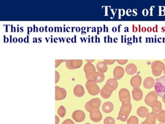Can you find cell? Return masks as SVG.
<instances>
[{"mask_svg":"<svg viewBox=\"0 0 165 124\" xmlns=\"http://www.w3.org/2000/svg\"><path fill=\"white\" fill-rule=\"evenodd\" d=\"M132 105L130 102L127 104H122L120 110L118 114V118L122 122L127 121L128 116L131 111Z\"/></svg>","mask_w":165,"mask_h":124,"instance_id":"1","label":"cell"},{"mask_svg":"<svg viewBox=\"0 0 165 124\" xmlns=\"http://www.w3.org/2000/svg\"><path fill=\"white\" fill-rule=\"evenodd\" d=\"M155 91L158 96L163 97L165 95V76H162L156 81L155 85Z\"/></svg>","mask_w":165,"mask_h":124,"instance_id":"2","label":"cell"},{"mask_svg":"<svg viewBox=\"0 0 165 124\" xmlns=\"http://www.w3.org/2000/svg\"><path fill=\"white\" fill-rule=\"evenodd\" d=\"M164 68V64L160 61H155L151 64V70L155 77H159L161 75Z\"/></svg>","mask_w":165,"mask_h":124,"instance_id":"3","label":"cell"},{"mask_svg":"<svg viewBox=\"0 0 165 124\" xmlns=\"http://www.w3.org/2000/svg\"><path fill=\"white\" fill-rule=\"evenodd\" d=\"M86 88L87 89L89 93L93 96L97 95L100 92V88L97 85V82H96L94 80H89L87 81L85 84Z\"/></svg>","mask_w":165,"mask_h":124,"instance_id":"4","label":"cell"},{"mask_svg":"<svg viewBox=\"0 0 165 124\" xmlns=\"http://www.w3.org/2000/svg\"><path fill=\"white\" fill-rule=\"evenodd\" d=\"M84 71L85 77L87 81L94 80V77L96 73V68L91 63H87L84 67Z\"/></svg>","mask_w":165,"mask_h":124,"instance_id":"5","label":"cell"},{"mask_svg":"<svg viewBox=\"0 0 165 124\" xmlns=\"http://www.w3.org/2000/svg\"><path fill=\"white\" fill-rule=\"evenodd\" d=\"M100 104H101V100L99 98H93L85 104V108L86 109L87 111L91 112L94 110L99 109Z\"/></svg>","mask_w":165,"mask_h":124,"instance_id":"6","label":"cell"},{"mask_svg":"<svg viewBox=\"0 0 165 124\" xmlns=\"http://www.w3.org/2000/svg\"><path fill=\"white\" fill-rule=\"evenodd\" d=\"M119 98L122 104L130 102L131 96L130 92L127 89H122L119 91Z\"/></svg>","mask_w":165,"mask_h":124,"instance_id":"7","label":"cell"},{"mask_svg":"<svg viewBox=\"0 0 165 124\" xmlns=\"http://www.w3.org/2000/svg\"><path fill=\"white\" fill-rule=\"evenodd\" d=\"M158 94L156 93L155 91H151L150 93L146 96L145 98V104L151 107V106L153 105L154 102L156 101H157L158 98Z\"/></svg>","mask_w":165,"mask_h":124,"instance_id":"8","label":"cell"},{"mask_svg":"<svg viewBox=\"0 0 165 124\" xmlns=\"http://www.w3.org/2000/svg\"><path fill=\"white\" fill-rule=\"evenodd\" d=\"M82 61L81 59H72V60H67L66 66L69 70H75L81 67Z\"/></svg>","mask_w":165,"mask_h":124,"instance_id":"9","label":"cell"},{"mask_svg":"<svg viewBox=\"0 0 165 124\" xmlns=\"http://www.w3.org/2000/svg\"><path fill=\"white\" fill-rule=\"evenodd\" d=\"M113 91L114 90L112 88V86L108 84H106L103 86L102 90H100V93L103 98L106 99V98H108L111 97V96L112 95Z\"/></svg>","mask_w":165,"mask_h":124,"instance_id":"10","label":"cell"},{"mask_svg":"<svg viewBox=\"0 0 165 124\" xmlns=\"http://www.w3.org/2000/svg\"><path fill=\"white\" fill-rule=\"evenodd\" d=\"M85 114L82 110H75V111L73 113L72 118L74 120L77 122H82L85 120Z\"/></svg>","mask_w":165,"mask_h":124,"instance_id":"11","label":"cell"},{"mask_svg":"<svg viewBox=\"0 0 165 124\" xmlns=\"http://www.w3.org/2000/svg\"><path fill=\"white\" fill-rule=\"evenodd\" d=\"M90 118L94 122H99L101 121L103 118V115L100 112L99 109H96L90 112Z\"/></svg>","mask_w":165,"mask_h":124,"instance_id":"12","label":"cell"},{"mask_svg":"<svg viewBox=\"0 0 165 124\" xmlns=\"http://www.w3.org/2000/svg\"><path fill=\"white\" fill-rule=\"evenodd\" d=\"M55 90H56V98H55L56 100H61L66 97L67 92L65 89L56 86Z\"/></svg>","mask_w":165,"mask_h":124,"instance_id":"13","label":"cell"},{"mask_svg":"<svg viewBox=\"0 0 165 124\" xmlns=\"http://www.w3.org/2000/svg\"><path fill=\"white\" fill-rule=\"evenodd\" d=\"M146 119L141 123V124H155L157 119V114L154 112L149 113Z\"/></svg>","mask_w":165,"mask_h":124,"instance_id":"14","label":"cell"},{"mask_svg":"<svg viewBox=\"0 0 165 124\" xmlns=\"http://www.w3.org/2000/svg\"><path fill=\"white\" fill-rule=\"evenodd\" d=\"M124 69H123L121 66H117L115 67V69L114 70V79H116V80H119L122 79L123 76L124 75Z\"/></svg>","mask_w":165,"mask_h":124,"instance_id":"15","label":"cell"},{"mask_svg":"<svg viewBox=\"0 0 165 124\" xmlns=\"http://www.w3.org/2000/svg\"><path fill=\"white\" fill-rule=\"evenodd\" d=\"M141 77L139 75L134 76L131 79V85L134 88H139L141 85Z\"/></svg>","mask_w":165,"mask_h":124,"instance_id":"16","label":"cell"},{"mask_svg":"<svg viewBox=\"0 0 165 124\" xmlns=\"http://www.w3.org/2000/svg\"><path fill=\"white\" fill-rule=\"evenodd\" d=\"M132 96L135 101H139L143 98V92L139 88H134L132 90Z\"/></svg>","mask_w":165,"mask_h":124,"instance_id":"17","label":"cell"},{"mask_svg":"<svg viewBox=\"0 0 165 124\" xmlns=\"http://www.w3.org/2000/svg\"><path fill=\"white\" fill-rule=\"evenodd\" d=\"M155 79L152 77H147L144 80L143 86L147 89H152L153 87L155 86Z\"/></svg>","mask_w":165,"mask_h":124,"instance_id":"18","label":"cell"},{"mask_svg":"<svg viewBox=\"0 0 165 124\" xmlns=\"http://www.w3.org/2000/svg\"><path fill=\"white\" fill-rule=\"evenodd\" d=\"M73 93L77 97H82L85 94L84 88L81 85H77L73 89Z\"/></svg>","mask_w":165,"mask_h":124,"instance_id":"19","label":"cell"},{"mask_svg":"<svg viewBox=\"0 0 165 124\" xmlns=\"http://www.w3.org/2000/svg\"><path fill=\"white\" fill-rule=\"evenodd\" d=\"M126 72L128 75H132L135 74L137 71V67L134 63H130L126 67Z\"/></svg>","mask_w":165,"mask_h":124,"instance_id":"20","label":"cell"},{"mask_svg":"<svg viewBox=\"0 0 165 124\" xmlns=\"http://www.w3.org/2000/svg\"><path fill=\"white\" fill-rule=\"evenodd\" d=\"M149 114V110L145 106H141L137 110V114L140 118H145Z\"/></svg>","mask_w":165,"mask_h":124,"instance_id":"21","label":"cell"},{"mask_svg":"<svg viewBox=\"0 0 165 124\" xmlns=\"http://www.w3.org/2000/svg\"><path fill=\"white\" fill-rule=\"evenodd\" d=\"M114 110V104L111 102H104L103 106V110L105 113H111Z\"/></svg>","mask_w":165,"mask_h":124,"instance_id":"22","label":"cell"},{"mask_svg":"<svg viewBox=\"0 0 165 124\" xmlns=\"http://www.w3.org/2000/svg\"><path fill=\"white\" fill-rule=\"evenodd\" d=\"M97 69L99 72L104 73L105 72H107L108 70L107 64L104 62H99L97 64Z\"/></svg>","mask_w":165,"mask_h":124,"instance_id":"23","label":"cell"},{"mask_svg":"<svg viewBox=\"0 0 165 124\" xmlns=\"http://www.w3.org/2000/svg\"><path fill=\"white\" fill-rule=\"evenodd\" d=\"M151 108H152L153 112L158 114L160 111H162V103L160 102V101H156L153 104V105L151 106Z\"/></svg>","mask_w":165,"mask_h":124,"instance_id":"24","label":"cell"},{"mask_svg":"<svg viewBox=\"0 0 165 124\" xmlns=\"http://www.w3.org/2000/svg\"><path fill=\"white\" fill-rule=\"evenodd\" d=\"M105 76L104 73L100 72H96L95 75L94 77V81L97 82H102L104 80Z\"/></svg>","mask_w":165,"mask_h":124,"instance_id":"25","label":"cell"},{"mask_svg":"<svg viewBox=\"0 0 165 124\" xmlns=\"http://www.w3.org/2000/svg\"><path fill=\"white\" fill-rule=\"evenodd\" d=\"M106 84H108L112 86V88L113 89V90H115L118 86V81L116 79H109L108 80H107Z\"/></svg>","mask_w":165,"mask_h":124,"instance_id":"26","label":"cell"},{"mask_svg":"<svg viewBox=\"0 0 165 124\" xmlns=\"http://www.w3.org/2000/svg\"><path fill=\"white\" fill-rule=\"evenodd\" d=\"M157 119L160 123H165V110H162L157 114Z\"/></svg>","mask_w":165,"mask_h":124,"instance_id":"27","label":"cell"},{"mask_svg":"<svg viewBox=\"0 0 165 124\" xmlns=\"http://www.w3.org/2000/svg\"><path fill=\"white\" fill-rule=\"evenodd\" d=\"M58 114L61 118L65 117V116L66 115V109L65 107L63 106H59V108L58 110Z\"/></svg>","mask_w":165,"mask_h":124,"instance_id":"28","label":"cell"},{"mask_svg":"<svg viewBox=\"0 0 165 124\" xmlns=\"http://www.w3.org/2000/svg\"><path fill=\"white\" fill-rule=\"evenodd\" d=\"M127 124H139V119L136 116H131L127 119Z\"/></svg>","mask_w":165,"mask_h":124,"instance_id":"29","label":"cell"},{"mask_svg":"<svg viewBox=\"0 0 165 124\" xmlns=\"http://www.w3.org/2000/svg\"><path fill=\"white\" fill-rule=\"evenodd\" d=\"M104 124H115V120L112 117H107L104 120Z\"/></svg>","mask_w":165,"mask_h":124,"instance_id":"30","label":"cell"},{"mask_svg":"<svg viewBox=\"0 0 165 124\" xmlns=\"http://www.w3.org/2000/svg\"><path fill=\"white\" fill-rule=\"evenodd\" d=\"M104 62L106 63L107 65H112V64L115 63L116 60H114V59H104Z\"/></svg>","mask_w":165,"mask_h":124,"instance_id":"31","label":"cell"},{"mask_svg":"<svg viewBox=\"0 0 165 124\" xmlns=\"http://www.w3.org/2000/svg\"><path fill=\"white\" fill-rule=\"evenodd\" d=\"M116 62L119 64H120V65H124V64H126L127 62V59H123V60H121V59H118V60H116Z\"/></svg>","mask_w":165,"mask_h":124,"instance_id":"32","label":"cell"},{"mask_svg":"<svg viewBox=\"0 0 165 124\" xmlns=\"http://www.w3.org/2000/svg\"><path fill=\"white\" fill-rule=\"evenodd\" d=\"M62 124H75V123L73 122L71 120V119H66V120L64 121V122L62 123Z\"/></svg>","mask_w":165,"mask_h":124,"instance_id":"33","label":"cell"},{"mask_svg":"<svg viewBox=\"0 0 165 124\" xmlns=\"http://www.w3.org/2000/svg\"><path fill=\"white\" fill-rule=\"evenodd\" d=\"M55 74H56V82H56V83H57V82L59 80V78H60V75H59V73L58 71L55 72Z\"/></svg>","mask_w":165,"mask_h":124,"instance_id":"34","label":"cell"},{"mask_svg":"<svg viewBox=\"0 0 165 124\" xmlns=\"http://www.w3.org/2000/svg\"><path fill=\"white\" fill-rule=\"evenodd\" d=\"M65 61H67V60H56V67H58L59 65H60L61 63L63 62H65Z\"/></svg>","mask_w":165,"mask_h":124,"instance_id":"35","label":"cell"},{"mask_svg":"<svg viewBox=\"0 0 165 124\" xmlns=\"http://www.w3.org/2000/svg\"><path fill=\"white\" fill-rule=\"evenodd\" d=\"M55 118H56V124H58V123L59 122V118L57 116H55Z\"/></svg>","mask_w":165,"mask_h":124,"instance_id":"36","label":"cell"},{"mask_svg":"<svg viewBox=\"0 0 165 124\" xmlns=\"http://www.w3.org/2000/svg\"><path fill=\"white\" fill-rule=\"evenodd\" d=\"M86 61L88 63H92V62H93L95 60H94V59H92V60H89V59H87Z\"/></svg>","mask_w":165,"mask_h":124,"instance_id":"37","label":"cell"},{"mask_svg":"<svg viewBox=\"0 0 165 124\" xmlns=\"http://www.w3.org/2000/svg\"><path fill=\"white\" fill-rule=\"evenodd\" d=\"M162 98H163V102L165 103V95L164 96H163V97H162Z\"/></svg>","mask_w":165,"mask_h":124,"instance_id":"38","label":"cell"},{"mask_svg":"<svg viewBox=\"0 0 165 124\" xmlns=\"http://www.w3.org/2000/svg\"><path fill=\"white\" fill-rule=\"evenodd\" d=\"M164 76H165V68H164Z\"/></svg>","mask_w":165,"mask_h":124,"instance_id":"39","label":"cell"},{"mask_svg":"<svg viewBox=\"0 0 165 124\" xmlns=\"http://www.w3.org/2000/svg\"><path fill=\"white\" fill-rule=\"evenodd\" d=\"M85 124H91V123H85Z\"/></svg>","mask_w":165,"mask_h":124,"instance_id":"40","label":"cell"},{"mask_svg":"<svg viewBox=\"0 0 165 124\" xmlns=\"http://www.w3.org/2000/svg\"><path fill=\"white\" fill-rule=\"evenodd\" d=\"M159 124H164V123H159Z\"/></svg>","mask_w":165,"mask_h":124,"instance_id":"41","label":"cell"}]
</instances>
